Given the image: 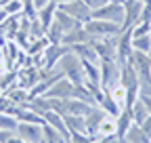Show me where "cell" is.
Instances as JSON below:
<instances>
[{"instance_id": "7402d4cb", "label": "cell", "mask_w": 151, "mask_h": 143, "mask_svg": "<svg viewBox=\"0 0 151 143\" xmlns=\"http://www.w3.org/2000/svg\"><path fill=\"white\" fill-rule=\"evenodd\" d=\"M145 34H151V21H137L132 25V38H139V36H145Z\"/></svg>"}, {"instance_id": "83f0119b", "label": "cell", "mask_w": 151, "mask_h": 143, "mask_svg": "<svg viewBox=\"0 0 151 143\" xmlns=\"http://www.w3.org/2000/svg\"><path fill=\"white\" fill-rule=\"evenodd\" d=\"M11 67H9V63L4 61V59H0V78H2L4 74H6V72H9Z\"/></svg>"}, {"instance_id": "4fadbf2b", "label": "cell", "mask_w": 151, "mask_h": 143, "mask_svg": "<svg viewBox=\"0 0 151 143\" xmlns=\"http://www.w3.org/2000/svg\"><path fill=\"white\" fill-rule=\"evenodd\" d=\"M57 6H59V4H57L55 0H50L48 4H44L42 9H38V21L42 23V27H44V30H46V27H48V25L55 21V13H57Z\"/></svg>"}, {"instance_id": "3957f363", "label": "cell", "mask_w": 151, "mask_h": 143, "mask_svg": "<svg viewBox=\"0 0 151 143\" xmlns=\"http://www.w3.org/2000/svg\"><path fill=\"white\" fill-rule=\"evenodd\" d=\"M92 48L97 51L99 59H116L118 55V36H99L90 38Z\"/></svg>"}, {"instance_id": "8fae6325", "label": "cell", "mask_w": 151, "mask_h": 143, "mask_svg": "<svg viewBox=\"0 0 151 143\" xmlns=\"http://www.w3.org/2000/svg\"><path fill=\"white\" fill-rule=\"evenodd\" d=\"M4 97L11 101V103H15V105H25L27 101H32V95H29V91L27 88H21V86H11V88H6L4 91Z\"/></svg>"}, {"instance_id": "cb8c5ba5", "label": "cell", "mask_w": 151, "mask_h": 143, "mask_svg": "<svg viewBox=\"0 0 151 143\" xmlns=\"http://www.w3.org/2000/svg\"><path fill=\"white\" fill-rule=\"evenodd\" d=\"M139 126H141V129H143V133H145V135L151 139V114H149V116H147V118H145V120L139 124Z\"/></svg>"}, {"instance_id": "4dcf8cb0", "label": "cell", "mask_w": 151, "mask_h": 143, "mask_svg": "<svg viewBox=\"0 0 151 143\" xmlns=\"http://www.w3.org/2000/svg\"><path fill=\"white\" fill-rule=\"evenodd\" d=\"M120 143H130V141H126V139H120Z\"/></svg>"}, {"instance_id": "7a4b0ae2", "label": "cell", "mask_w": 151, "mask_h": 143, "mask_svg": "<svg viewBox=\"0 0 151 143\" xmlns=\"http://www.w3.org/2000/svg\"><path fill=\"white\" fill-rule=\"evenodd\" d=\"M90 19H103V21H111V23H124V4L120 2H107L99 9H94L90 13Z\"/></svg>"}, {"instance_id": "5b68a950", "label": "cell", "mask_w": 151, "mask_h": 143, "mask_svg": "<svg viewBox=\"0 0 151 143\" xmlns=\"http://www.w3.org/2000/svg\"><path fill=\"white\" fill-rule=\"evenodd\" d=\"M84 30L90 34V38H99V36H118L122 32V25L103 19H88L84 23Z\"/></svg>"}, {"instance_id": "ffe728a7", "label": "cell", "mask_w": 151, "mask_h": 143, "mask_svg": "<svg viewBox=\"0 0 151 143\" xmlns=\"http://www.w3.org/2000/svg\"><path fill=\"white\" fill-rule=\"evenodd\" d=\"M130 112H132V120H134V124H141L147 116H149V112H147V107H145V103L141 101V97L130 105Z\"/></svg>"}, {"instance_id": "44dd1931", "label": "cell", "mask_w": 151, "mask_h": 143, "mask_svg": "<svg viewBox=\"0 0 151 143\" xmlns=\"http://www.w3.org/2000/svg\"><path fill=\"white\" fill-rule=\"evenodd\" d=\"M132 48L141 51V53H149V55H151V34L139 36V38H132Z\"/></svg>"}, {"instance_id": "30bf717a", "label": "cell", "mask_w": 151, "mask_h": 143, "mask_svg": "<svg viewBox=\"0 0 151 143\" xmlns=\"http://www.w3.org/2000/svg\"><path fill=\"white\" fill-rule=\"evenodd\" d=\"M86 42H90V34L84 30V25L65 32V34H63V40H61V44H67V46H73V44H86Z\"/></svg>"}, {"instance_id": "1f68e13d", "label": "cell", "mask_w": 151, "mask_h": 143, "mask_svg": "<svg viewBox=\"0 0 151 143\" xmlns=\"http://www.w3.org/2000/svg\"><path fill=\"white\" fill-rule=\"evenodd\" d=\"M0 4H2V2H0Z\"/></svg>"}, {"instance_id": "484cf974", "label": "cell", "mask_w": 151, "mask_h": 143, "mask_svg": "<svg viewBox=\"0 0 151 143\" xmlns=\"http://www.w3.org/2000/svg\"><path fill=\"white\" fill-rule=\"evenodd\" d=\"M94 143H120V139L116 135H109V137H101L99 141H94Z\"/></svg>"}, {"instance_id": "ac0fdd59", "label": "cell", "mask_w": 151, "mask_h": 143, "mask_svg": "<svg viewBox=\"0 0 151 143\" xmlns=\"http://www.w3.org/2000/svg\"><path fill=\"white\" fill-rule=\"evenodd\" d=\"M65 118V124H67V129L69 133H86V122H84V116H63Z\"/></svg>"}, {"instance_id": "9c48e42d", "label": "cell", "mask_w": 151, "mask_h": 143, "mask_svg": "<svg viewBox=\"0 0 151 143\" xmlns=\"http://www.w3.org/2000/svg\"><path fill=\"white\" fill-rule=\"evenodd\" d=\"M15 133L25 139L27 143H42V124H34V122H19Z\"/></svg>"}, {"instance_id": "52a82bcc", "label": "cell", "mask_w": 151, "mask_h": 143, "mask_svg": "<svg viewBox=\"0 0 151 143\" xmlns=\"http://www.w3.org/2000/svg\"><path fill=\"white\" fill-rule=\"evenodd\" d=\"M73 86H76V84H73L69 78L61 76L42 97H48V99H69V97H73Z\"/></svg>"}, {"instance_id": "5bb4252c", "label": "cell", "mask_w": 151, "mask_h": 143, "mask_svg": "<svg viewBox=\"0 0 151 143\" xmlns=\"http://www.w3.org/2000/svg\"><path fill=\"white\" fill-rule=\"evenodd\" d=\"M134 124V120H132V112H130V107H124V110L118 114V139H124L126 137V131Z\"/></svg>"}, {"instance_id": "d4e9b609", "label": "cell", "mask_w": 151, "mask_h": 143, "mask_svg": "<svg viewBox=\"0 0 151 143\" xmlns=\"http://www.w3.org/2000/svg\"><path fill=\"white\" fill-rule=\"evenodd\" d=\"M4 143H27V141H25V139H21L17 133H11V135L4 139Z\"/></svg>"}, {"instance_id": "277c9868", "label": "cell", "mask_w": 151, "mask_h": 143, "mask_svg": "<svg viewBox=\"0 0 151 143\" xmlns=\"http://www.w3.org/2000/svg\"><path fill=\"white\" fill-rule=\"evenodd\" d=\"M99 67H101V88L103 91H109L113 84L120 82V65L116 59H101Z\"/></svg>"}, {"instance_id": "e0dca14e", "label": "cell", "mask_w": 151, "mask_h": 143, "mask_svg": "<svg viewBox=\"0 0 151 143\" xmlns=\"http://www.w3.org/2000/svg\"><path fill=\"white\" fill-rule=\"evenodd\" d=\"M124 139L130 141V143H151V139L143 133V129L139 126V124H132V126L126 131V137Z\"/></svg>"}, {"instance_id": "f546056e", "label": "cell", "mask_w": 151, "mask_h": 143, "mask_svg": "<svg viewBox=\"0 0 151 143\" xmlns=\"http://www.w3.org/2000/svg\"><path fill=\"white\" fill-rule=\"evenodd\" d=\"M57 4H67V2H73V0H55Z\"/></svg>"}, {"instance_id": "d6986e66", "label": "cell", "mask_w": 151, "mask_h": 143, "mask_svg": "<svg viewBox=\"0 0 151 143\" xmlns=\"http://www.w3.org/2000/svg\"><path fill=\"white\" fill-rule=\"evenodd\" d=\"M107 93H109V97H111V99L116 101V103L122 107V110H124V107H126V86L118 82V84H113Z\"/></svg>"}, {"instance_id": "ba28073f", "label": "cell", "mask_w": 151, "mask_h": 143, "mask_svg": "<svg viewBox=\"0 0 151 143\" xmlns=\"http://www.w3.org/2000/svg\"><path fill=\"white\" fill-rule=\"evenodd\" d=\"M59 9L69 13L73 19H78L82 25L90 19V13H92V9L84 2V0H73V2H67V4H59Z\"/></svg>"}, {"instance_id": "7c38bea8", "label": "cell", "mask_w": 151, "mask_h": 143, "mask_svg": "<svg viewBox=\"0 0 151 143\" xmlns=\"http://www.w3.org/2000/svg\"><path fill=\"white\" fill-rule=\"evenodd\" d=\"M97 133L101 137H109V135H116L118 133V116H111V114H105L103 120L99 122V129ZM118 137V135H116Z\"/></svg>"}, {"instance_id": "f1b7e54d", "label": "cell", "mask_w": 151, "mask_h": 143, "mask_svg": "<svg viewBox=\"0 0 151 143\" xmlns=\"http://www.w3.org/2000/svg\"><path fill=\"white\" fill-rule=\"evenodd\" d=\"M50 0H34V4H36V9H42L44 4H48Z\"/></svg>"}, {"instance_id": "603a6c76", "label": "cell", "mask_w": 151, "mask_h": 143, "mask_svg": "<svg viewBox=\"0 0 151 143\" xmlns=\"http://www.w3.org/2000/svg\"><path fill=\"white\" fill-rule=\"evenodd\" d=\"M2 6H4V11L9 15H21L23 13V0H9V2H4Z\"/></svg>"}, {"instance_id": "2e32d148", "label": "cell", "mask_w": 151, "mask_h": 143, "mask_svg": "<svg viewBox=\"0 0 151 143\" xmlns=\"http://www.w3.org/2000/svg\"><path fill=\"white\" fill-rule=\"evenodd\" d=\"M63 34H65V30L61 27V23L57 21V19L46 27V38H48V42H50V44H61Z\"/></svg>"}, {"instance_id": "6da1fadb", "label": "cell", "mask_w": 151, "mask_h": 143, "mask_svg": "<svg viewBox=\"0 0 151 143\" xmlns=\"http://www.w3.org/2000/svg\"><path fill=\"white\" fill-rule=\"evenodd\" d=\"M59 67L63 74H65V78H69L76 86H80V84H84V69H82V61H80V57L76 55L73 51H69V53H65V55L59 59Z\"/></svg>"}, {"instance_id": "4316f807", "label": "cell", "mask_w": 151, "mask_h": 143, "mask_svg": "<svg viewBox=\"0 0 151 143\" xmlns=\"http://www.w3.org/2000/svg\"><path fill=\"white\" fill-rule=\"evenodd\" d=\"M141 101L145 103V107H147V112L151 114V97H149V95H145V93H141Z\"/></svg>"}, {"instance_id": "8992f818", "label": "cell", "mask_w": 151, "mask_h": 143, "mask_svg": "<svg viewBox=\"0 0 151 143\" xmlns=\"http://www.w3.org/2000/svg\"><path fill=\"white\" fill-rule=\"evenodd\" d=\"M132 65H134L141 86L143 84H151V55L149 53H141V51H132V57H130Z\"/></svg>"}, {"instance_id": "9a60e30c", "label": "cell", "mask_w": 151, "mask_h": 143, "mask_svg": "<svg viewBox=\"0 0 151 143\" xmlns=\"http://www.w3.org/2000/svg\"><path fill=\"white\" fill-rule=\"evenodd\" d=\"M55 19L61 23V27L65 30V32H69V30H76V27H82V23L78 21V19H73V17L69 15V13H65V11H61L59 6H57V13H55Z\"/></svg>"}]
</instances>
